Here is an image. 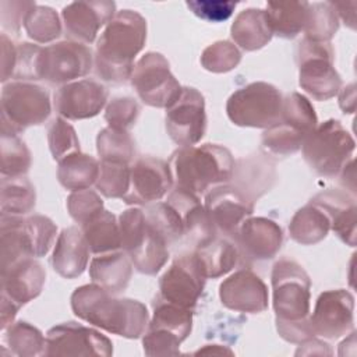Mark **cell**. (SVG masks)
<instances>
[{"label": "cell", "mask_w": 357, "mask_h": 357, "mask_svg": "<svg viewBox=\"0 0 357 357\" xmlns=\"http://www.w3.org/2000/svg\"><path fill=\"white\" fill-rule=\"evenodd\" d=\"M71 308L79 319L127 339L142 336L149 324L145 304L117 298L96 283L77 287L71 294Z\"/></svg>", "instance_id": "cell-1"}, {"label": "cell", "mask_w": 357, "mask_h": 357, "mask_svg": "<svg viewBox=\"0 0 357 357\" xmlns=\"http://www.w3.org/2000/svg\"><path fill=\"white\" fill-rule=\"evenodd\" d=\"M145 40V18L132 10L117 11L96 42L93 64L98 77L109 82L127 81Z\"/></svg>", "instance_id": "cell-2"}, {"label": "cell", "mask_w": 357, "mask_h": 357, "mask_svg": "<svg viewBox=\"0 0 357 357\" xmlns=\"http://www.w3.org/2000/svg\"><path fill=\"white\" fill-rule=\"evenodd\" d=\"M167 163L174 187L195 195L206 194L213 187L229 183L234 170L231 152L218 144L180 146Z\"/></svg>", "instance_id": "cell-3"}, {"label": "cell", "mask_w": 357, "mask_h": 357, "mask_svg": "<svg viewBox=\"0 0 357 357\" xmlns=\"http://www.w3.org/2000/svg\"><path fill=\"white\" fill-rule=\"evenodd\" d=\"M121 248L132 266L145 275H156L169 259V241L149 220L144 209L131 208L119 216Z\"/></svg>", "instance_id": "cell-4"}, {"label": "cell", "mask_w": 357, "mask_h": 357, "mask_svg": "<svg viewBox=\"0 0 357 357\" xmlns=\"http://www.w3.org/2000/svg\"><path fill=\"white\" fill-rule=\"evenodd\" d=\"M317 124L311 102L304 95L293 92L283 98L279 120L262 134V148L276 156L293 155L301 149Z\"/></svg>", "instance_id": "cell-5"}, {"label": "cell", "mask_w": 357, "mask_h": 357, "mask_svg": "<svg viewBox=\"0 0 357 357\" xmlns=\"http://www.w3.org/2000/svg\"><path fill=\"white\" fill-rule=\"evenodd\" d=\"M271 283L276 324H300L310 319L311 279L298 262L279 259L272 268Z\"/></svg>", "instance_id": "cell-6"}, {"label": "cell", "mask_w": 357, "mask_h": 357, "mask_svg": "<svg viewBox=\"0 0 357 357\" xmlns=\"http://www.w3.org/2000/svg\"><path fill=\"white\" fill-rule=\"evenodd\" d=\"M301 149L305 163L314 173L333 177L340 174L346 163L353 159L356 142L339 120L329 119L317 124Z\"/></svg>", "instance_id": "cell-7"}, {"label": "cell", "mask_w": 357, "mask_h": 357, "mask_svg": "<svg viewBox=\"0 0 357 357\" xmlns=\"http://www.w3.org/2000/svg\"><path fill=\"white\" fill-rule=\"evenodd\" d=\"M1 130L20 134L46 121L52 112L46 88L31 81H10L1 89Z\"/></svg>", "instance_id": "cell-8"}, {"label": "cell", "mask_w": 357, "mask_h": 357, "mask_svg": "<svg viewBox=\"0 0 357 357\" xmlns=\"http://www.w3.org/2000/svg\"><path fill=\"white\" fill-rule=\"evenodd\" d=\"M283 96L280 91L268 82H251L234 91L226 103L229 120L238 127L269 128L282 112Z\"/></svg>", "instance_id": "cell-9"}, {"label": "cell", "mask_w": 357, "mask_h": 357, "mask_svg": "<svg viewBox=\"0 0 357 357\" xmlns=\"http://www.w3.org/2000/svg\"><path fill=\"white\" fill-rule=\"evenodd\" d=\"M333 59L329 42L304 38L297 46L298 84L315 100H328L340 91L342 79L333 67Z\"/></svg>", "instance_id": "cell-10"}, {"label": "cell", "mask_w": 357, "mask_h": 357, "mask_svg": "<svg viewBox=\"0 0 357 357\" xmlns=\"http://www.w3.org/2000/svg\"><path fill=\"white\" fill-rule=\"evenodd\" d=\"M130 79L138 98L152 107H170L183 89L172 74L166 57L156 52L145 53L134 64Z\"/></svg>", "instance_id": "cell-11"}, {"label": "cell", "mask_w": 357, "mask_h": 357, "mask_svg": "<svg viewBox=\"0 0 357 357\" xmlns=\"http://www.w3.org/2000/svg\"><path fill=\"white\" fill-rule=\"evenodd\" d=\"M206 273L195 251L178 255L159 279L158 297L192 310L205 287Z\"/></svg>", "instance_id": "cell-12"}, {"label": "cell", "mask_w": 357, "mask_h": 357, "mask_svg": "<svg viewBox=\"0 0 357 357\" xmlns=\"http://www.w3.org/2000/svg\"><path fill=\"white\" fill-rule=\"evenodd\" d=\"M93 64L91 49L79 42L61 40L42 49L40 79L52 85H66L85 77Z\"/></svg>", "instance_id": "cell-13"}, {"label": "cell", "mask_w": 357, "mask_h": 357, "mask_svg": "<svg viewBox=\"0 0 357 357\" xmlns=\"http://www.w3.org/2000/svg\"><path fill=\"white\" fill-rule=\"evenodd\" d=\"M166 131L180 146L198 144L206 131L205 100L199 91L183 86L178 99L166 109Z\"/></svg>", "instance_id": "cell-14"}, {"label": "cell", "mask_w": 357, "mask_h": 357, "mask_svg": "<svg viewBox=\"0 0 357 357\" xmlns=\"http://www.w3.org/2000/svg\"><path fill=\"white\" fill-rule=\"evenodd\" d=\"M113 354V343L99 331L77 322H63L46 333L43 356H96Z\"/></svg>", "instance_id": "cell-15"}, {"label": "cell", "mask_w": 357, "mask_h": 357, "mask_svg": "<svg viewBox=\"0 0 357 357\" xmlns=\"http://www.w3.org/2000/svg\"><path fill=\"white\" fill-rule=\"evenodd\" d=\"M204 206L216 233L231 238L254 212V201L229 183L209 190L205 194Z\"/></svg>", "instance_id": "cell-16"}, {"label": "cell", "mask_w": 357, "mask_h": 357, "mask_svg": "<svg viewBox=\"0 0 357 357\" xmlns=\"http://www.w3.org/2000/svg\"><path fill=\"white\" fill-rule=\"evenodd\" d=\"M174 184L167 162L144 156L134 162L130 172V188L121 198L128 205H149L160 201Z\"/></svg>", "instance_id": "cell-17"}, {"label": "cell", "mask_w": 357, "mask_h": 357, "mask_svg": "<svg viewBox=\"0 0 357 357\" xmlns=\"http://www.w3.org/2000/svg\"><path fill=\"white\" fill-rule=\"evenodd\" d=\"M310 322L315 336L339 339L354 328V297L349 290H326L317 298Z\"/></svg>", "instance_id": "cell-18"}, {"label": "cell", "mask_w": 357, "mask_h": 357, "mask_svg": "<svg viewBox=\"0 0 357 357\" xmlns=\"http://www.w3.org/2000/svg\"><path fill=\"white\" fill-rule=\"evenodd\" d=\"M107 88L99 81L84 78L61 85L54 92L53 106L66 120H84L95 117L106 106Z\"/></svg>", "instance_id": "cell-19"}, {"label": "cell", "mask_w": 357, "mask_h": 357, "mask_svg": "<svg viewBox=\"0 0 357 357\" xmlns=\"http://www.w3.org/2000/svg\"><path fill=\"white\" fill-rule=\"evenodd\" d=\"M116 15V3L109 0L73 1L61 11L66 35L70 40L91 45L102 26Z\"/></svg>", "instance_id": "cell-20"}, {"label": "cell", "mask_w": 357, "mask_h": 357, "mask_svg": "<svg viewBox=\"0 0 357 357\" xmlns=\"http://www.w3.org/2000/svg\"><path fill=\"white\" fill-rule=\"evenodd\" d=\"M234 244L247 261H266L273 258L283 243L280 226L268 218H248L233 237Z\"/></svg>", "instance_id": "cell-21"}, {"label": "cell", "mask_w": 357, "mask_h": 357, "mask_svg": "<svg viewBox=\"0 0 357 357\" xmlns=\"http://www.w3.org/2000/svg\"><path fill=\"white\" fill-rule=\"evenodd\" d=\"M222 304L237 312L259 314L268 308V287L250 269H240L225 279L219 286Z\"/></svg>", "instance_id": "cell-22"}, {"label": "cell", "mask_w": 357, "mask_h": 357, "mask_svg": "<svg viewBox=\"0 0 357 357\" xmlns=\"http://www.w3.org/2000/svg\"><path fill=\"white\" fill-rule=\"evenodd\" d=\"M46 272L33 258H22L1 269V294L18 307L36 298L45 284Z\"/></svg>", "instance_id": "cell-23"}, {"label": "cell", "mask_w": 357, "mask_h": 357, "mask_svg": "<svg viewBox=\"0 0 357 357\" xmlns=\"http://www.w3.org/2000/svg\"><path fill=\"white\" fill-rule=\"evenodd\" d=\"M166 202L178 213L184 227V237L190 238L195 248L218 234L198 195L174 187Z\"/></svg>", "instance_id": "cell-24"}, {"label": "cell", "mask_w": 357, "mask_h": 357, "mask_svg": "<svg viewBox=\"0 0 357 357\" xmlns=\"http://www.w3.org/2000/svg\"><path fill=\"white\" fill-rule=\"evenodd\" d=\"M311 202L318 205L329 218L331 229L347 245H356L357 206L354 195L339 190L317 194Z\"/></svg>", "instance_id": "cell-25"}, {"label": "cell", "mask_w": 357, "mask_h": 357, "mask_svg": "<svg viewBox=\"0 0 357 357\" xmlns=\"http://www.w3.org/2000/svg\"><path fill=\"white\" fill-rule=\"evenodd\" d=\"M89 245L81 229L70 226L61 230L53 250V269L66 279H75L88 266Z\"/></svg>", "instance_id": "cell-26"}, {"label": "cell", "mask_w": 357, "mask_h": 357, "mask_svg": "<svg viewBox=\"0 0 357 357\" xmlns=\"http://www.w3.org/2000/svg\"><path fill=\"white\" fill-rule=\"evenodd\" d=\"M131 275L132 262L126 252L119 250L96 255L89 265V276L92 282L112 294L126 290Z\"/></svg>", "instance_id": "cell-27"}, {"label": "cell", "mask_w": 357, "mask_h": 357, "mask_svg": "<svg viewBox=\"0 0 357 357\" xmlns=\"http://www.w3.org/2000/svg\"><path fill=\"white\" fill-rule=\"evenodd\" d=\"M231 178L234 185L255 202V199L271 190L275 181V163L264 156L238 159L234 162Z\"/></svg>", "instance_id": "cell-28"}, {"label": "cell", "mask_w": 357, "mask_h": 357, "mask_svg": "<svg viewBox=\"0 0 357 357\" xmlns=\"http://www.w3.org/2000/svg\"><path fill=\"white\" fill-rule=\"evenodd\" d=\"M230 35L238 47L245 52H254L268 45L273 32L265 10L247 8L236 15Z\"/></svg>", "instance_id": "cell-29"}, {"label": "cell", "mask_w": 357, "mask_h": 357, "mask_svg": "<svg viewBox=\"0 0 357 357\" xmlns=\"http://www.w3.org/2000/svg\"><path fill=\"white\" fill-rule=\"evenodd\" d=\"M308 1H269L266 15L273 35L293 39L304 31L308 20Z\"/></svg>", "instance_id": "cell-30"}, {"label": "cell", "mask_w": 357, "mask_h": 357, "mask_svg": "<svg viewBox=\"0 0 357 357\" xmlns=\"http://www.w3.org/2000/svg\"><path fill=\"white\" fill-rule=\"evenodd\" d=\"M331 230L328 215L314 202L300 208L290 220V237L301 245H312L326 237Z\"/></svg>", "instance_id": "cell-31"}, {"label": "cell", "mask_w": 357, "mask_h": 357, "mask_svg": "<svg viewBox=\"0 0 357 357\" xmlns=\"http://www.w3.org/2000/svg\"><path fill=\"white\" fill-rule=\"evenodd\" d=\"M99 162L81 151L74 152L59 162L57 180L70 191L86 190L96 183L99 176Z\"/></svg>", "instance_id": "cell-32"}, {"label": "cell", "mask_w": 357, "mask_h": 357, "mask_svg": "<svg viewBox=\"0 0 357 357\" xmlns=\"http://www.w3.org/2000/svg\"><path fill=\"white\" fill-rule=\"evenodd\" d=\"M204 266L206 278H220L230 272L237 264L238 250L236 244L225 236H213L206 243L194 250Z\"/></svg>", "instance_id": "cell-33"}, {"label": "cell", "mask_w": 357, "mask_h": 357, "mask_svg": "<svg viewBox=\"0 0 357 357\" xmlns=\"http://www.w3.org/2000/svg\"><path fill=\"white\" fill-rule=\"evenodd\" d=\"M91 252L99 255L121 248L120 226L116 216L103 209L98 216L81 226Z\"/></svg>", "instance_id": "cell-34"}, {"label": "cell", "mask_w": 357, "mask_h": 357, "mask_svg": "<svg viewBox=\"0 0 357 357\" xmlns=\"http://www.w3.org/2000/svg\"><path fill=\"white\" fill-rule=\"evenodd\" d=\"M1 215L24 216L36 204V192L32 183L24 177H3L1 180Z\"/></svg>", "instance_id": "cell-35"}, {"label": "cell", "mask_w": 357, "mask_h": 357, "mask_svg": "<svg viewBox=\"0 0 357 357\" xmlns=\"http://www.w3.org/2000/svg\"><path fill=\"white\" fill-rule=\"evenodd\" d=\"M148 326L166 329L184 342L192 329V310L163 301L156 297L153 303V315Z\"/></svg>", "instance_id": "cell-36"}, {"label": "cell", "mask_w": 357, "mask_h": 357, "mask_svg": "<svg viewBox=\"0 0 357 357\" xmlns=\"http://www.w3.org/2000/svg\"><path fill=\"white\" fill-rule=\"evenodd\" d=\"M3 335L11 349V353L15 356L32 357L43 356L45 353L46 337L36 326L25 321L11 324L6 331H3Z\"/></svg>", "instance_id": "cell-37"}, {"label": "cell", "mask_w": 357, "mask_h": 357, "mask_svg": "<svg viewBox=\"0 0 357 357\" xmlns=\"http://www.w3.org/2000/svg\"><path fill=\"white\" fill-rule=\"evenodd\" d=\"M96 149L102 160L131 163L135 155V144L128 131L106 127L96 137Z\"/></svg>", "instance_id": "cell-38"}, {"label": "cell", "mask_w": 357, "mask_h": 357, "mask_svg": "<svg viewBox=\"0 0 357 357\" xmlns=\"http://www.w3.org/2000/svg\"><path fill=\"white\" fill-rule=\"evenodd\" d=\"M1 174L3 177L24 176L31 167V152L18 134L1 130Z\"/></svg>", "instance_id": "cell-39"}, {"label": "cell", "mask_w": 357, "mask_h": 357, "mask_svg": "<svg viewBox=\"0 0 357 357\" xmlns=\"http://www.w3.org/2000/svg\"><path fill=\"white\" fill-rule=\"evenodd\" d=\"M24 29L38 43H49L61 35L59 14L47 6H35L25 17Z\"/></svg>", "instance_id": "cell-40"}, {"label": "cell", "mask_w": 357, "mask_h": 357, "mask_svg": "<svg viewBox=\"0 0 357 357\" xmlns=\"http://www.w3.org/2000/svg\"><path fill=\"white\" fill-rule=\"evenodd\" d=\"M130 172L128 163L102 160L95 187L106 198H123L130 188Z\"/></svg>", "instance_id": "cell-41"}, {"label": "cell", "mask_w": 357, "mask_h": 357, "mask_svg": "<svg viewBox=\"0 0 357 357\" xmlns=\"http://www.w3.org/2000/svg\"><path fill=\"white\" fill-rule=\"evenodd\" d=\"M339 29V18L329 1L310 3L308 20L304 28L305 38L317 42H329Z\"/></svg>", "instance_id": "cell-42"}, {"label": "cell", "mask_w": 357, "mask_h": 357, "mask_svg": "<svg viewBox=\"0 0 357 357\" xmlns=\"http://www.w3.org/2000/svg\"><path fill=\"white\" fill-rule=\"evenodd\" d=\"M241 53L237 46L229 40H218L209 45L201 56V64L211 73H229L238 66Z\"/></svg>", "instance_id": "cell-43"}, {"label": "cell", "mask_w": 357, "mask_h": 357, "mask_svg": "<svg viewBox=\"0 0 357 357\" xmlns=\"http://www.w3.org/2000/svg\"><path fill=\"white\" fill-rule=\"evenodd\" d=\"M49 149L54 160L60 162L63 158L79 151V141L74 127L63 117H56L47 128Z\"/></svg>", "instance_id": "cell-44"}, {"label": "cell", "mask_w": 357, "mask_h": 357, "mask_svg": "<svg viewBox=\"0 0 357 357\" xmlns=\"http://www.w3.org/2000/svg\"><path fill=\"white\" fill-rule=\"evenodd\" d=\"M67 211L70 216L82 226L84 223L89 222L95 216H98L105 208L103 201L93 190H79L73 191L67 198Z\"/></svg>", "instance_id": "cell-45"}, {"label": "cell", "mask_w": 357, "mask_h": 357, "mask_svg": "<svg viewBox=\"0 0 357 357\" xmlns=\"http://www.w3.org/2000/svg\"><path fill=\"white\" fill-rule=\"evenodd\" d=\"M42 46L22 42L17 43V61L13 74L15 81L40 79V54Z\"/></svg>", "instance_id": "cell-46"}, {"label": "cell", "mask_w": 357, "mask_h": 357, "mask_svg": "<svg viewBox=\"0 0 357 357\" xmlns=\"http://www.w3.org/2000/svg\"><path fill=\"white\" fill-rule=\"evenodd\" d=\"M139 112L141 109L137 100L130 96H120L107 103L105 119L109 123V127L128 131V128L135 124Z\"/></svg>", "instance_id": "cell-47"}, {"label": "cell", "mask_w": 357, "mask_h": 357, "mask_svg": "<svg viewBox=\"0 0 357 357\" xmlns=\"http://www.w3.org/2000/svg\"><path fill=\"white\" fill-rule=\"evenodd\" d=\"M190 11L208 22H222L231 17L237 3L222 0H192L185 3Z\"/></svg>", "instance_id": "cell-48"}, {"label": "cell", "mask_w": 357, "mask_h": 357, "mask_svg": "<svg viewBox=\"0 0 357 357\" xmlns=\"http://www.w3.org/2000/svg\"><path fill=\"white\" fill-rule=\"evenodd\" d=\"M35 6H36L35 1H1L0 18H1L3 28L14 33H18L21 25H24L26 14Z\"/></svg>", "instance_id": "cell-49"}, {"label": "cell", "mask_w": 357, "mask_h": 357, "mask_svg": "<svg viewBox=\"0 0 357 357\" xmlns=\"http://www.w3.org/2000/svg\"><path fill=\"white\" fill-rule=\"evenodd\" d=\"M15 61H17V45L7 36L6 32H1V82L3 84H7L8 79H13Z\"/></svg>", "instance_id": "cell-50"}, {"label": "cell", "mask_w": 357, "mask_h": 357, "mask_svg": "<svg viewBox=\"0 0 357 357\" xmlns=\"http://www.w3.org/2000/svg\"><path fill=\"white\" fill-rule=\"evenodd\" d=\"M333 10L337 14V18L342 20L350 29H356V1H329Z\"/></svg>", "instance_id": "cell-51"}, {"label": "cell", "mask_w": 357, "mask_h": 357, "mask_svg": "<svg viewBox=\"0 0 357 357\" xmlns=\"http://www.w3.org/2000/svg\"><path fill=\"white\" fill-rule=\"evenodd\" d=\"M20 307L11 301L8 297L1 294V314H0V319H1V332L6 331L11 324H14V318L18 312Z\"/></svg>", "instance_id": "cell-52"}, {"label": "cell", "mask_w": 357, "mask_h": 357, "mask_svg": "<svg viewBox=\"0 0 357 357\" xmlns=\"http://www.w3.org/2000/svg\"><path fill=\"white\" fill-rule=\"evenodd\" d=\"M339 106L344 113H354V109H356L354 84H350L342 89L339 95Z\"/></svg>", "instance_id": "cell-53"}, {"label": "cell", "mask_w": 357, "mask_h": 357, "mask_svg": "<svg viewBox=\"0 0 357 357\" xmlns=\"http://www.w3.org/2000/svg\"><path fill=\"white\" fill-rule=\"evenodd\" d=\"M211 353L212 354H233L231 350L222 347L219 344H212V347H211V344H208L204 349H199L198 351H195V354H211Z\"/></svg>", "instance_id": "cell-54"}]
</instances>
